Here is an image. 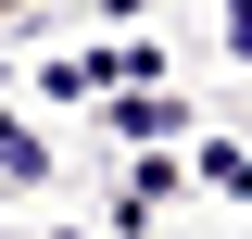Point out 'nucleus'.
Listing matches in <instances>:
<instances>
[{
  "mask_svg": "<svg viewBox=\"0 0 252 239\" xmlns=\"http://www.w3.org/2000/svg\"><path fill=\"white\" fill-rule=\"evenodd\" d=\"M63 164H51V139H38L26 114H0V189H51Z\"/></svg>",
  "mask_w": 252,
  "mask_h": 239,
  "instance_id": "nucleus-2",
  "label": "nucleus"
},
{
  "mask_svg": "<svg viewBox=\"0 0 252 239\" xmlns=\"http://www.w3.org/2000/svg\"><path fill=\"white\" fill-rule=\"evenodd\" d=\"M202 177H215V189H240V202H252V151H227V139H215V151H202Z\"/></svg>",
  "mask_w": 252,
  "mask_h": 239,
  "instance_id": "nucleus-3",
  "label": "nucleus"
},
{
  "mask_svg": "<svg viewBox=\"0 0 252 239\" xmlns=\"http://www.w3.org/2000/svg\"><path fill=\"white\" fill-rule=\"evenodd\" d=\"M89 114L114 126V139H189V114H177V101H164V89H101Z\"/></svg>",
  "mask_w": 252,
  "mask_h": 239,
  "instance_id": "nucleus-1",
  "label": "nucleus"
},
{
  "mask_svg": "<svg viewBox=\"0 0 252 239\" xmlns=\"http://www.w3.org/2000/svg\"><path fill=\"white\" fill-rule=\"evenodd\" d=\"M26 26H51V0H0V38H26Z\"/></svg>",
  "mask_w": 252,
  "mask_h": 239,
  "instance_id": "nucleus-4",
  "label": "nucleus"
}]
</instances>
